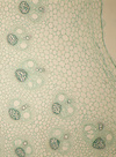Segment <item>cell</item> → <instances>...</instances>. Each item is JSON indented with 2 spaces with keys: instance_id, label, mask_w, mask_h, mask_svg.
I'll return each mask as SVG.
<instances>
[{
  "instance_id": "6da1fadb",
  "label": "cell",
  "mask_w": 116,
  "mask_h": 157,
  "mask_svg": "<svg viewBox=\"0 0 116 157\" xmlns=\"http://www.w3.org/2000/svg\"><path fill=\"white\" fill-rule=\"evenodd\" d=\"M14 75H15V79H16L20 83H24L29 77H30V73H29L28 71H26V69H23L22 67L15 69Z\"/></svg>"
},
{
  "instance_id": "7a4b0ae2",
  "label": "cell",
  "mask_w": 116,
  "mask_h": 157,
  "mask_svg": "<svg viewBox=\"0 0 116 157\" xmlns=\"http://www.w3.org/2000/svg\"><path fill=\"white\" fill-rule=\"evenodd\" d=\"M91 143H92V147H93L94 149H98V150H102V149H105V148L107 147V143H106L105 139H103L101 135L95 136L94 140H93Z\"/></svg>"
},
{
  "instance_id": "3957f363",
  "label": "cell",
  "mask_w": 116,
  "mask_h": 157,
  "mask_svg": "<svg viewBox=\"0 0 116 157\" xmlns=\"http://www.w3.org/2000/svg\"><path fill=\"white\" fill-rule=\"evenodd\" d=\"M38 65H37V61L35 60V59H26L23 62H22V65H21V67L23 68V69H26V71H28V72H33L36 67H37Z\"/></svg>"
},
{
  "instance_id": "277c9868",
  "label": "cell",
  "mask_w": 116,
  "mask_h": 157,
  "mask_svg": "<svg viewBox=\"0 0 116 157\" xmlns=\"http://www.w3.org/2000/svg\"><path fill=\"white\" fill-rule=\"evenodd\" d=\"M19 12L22 14V15H29V13L32 12V7H30V5H29V3L28 1H21L20 4H19Z\"/></svg>"
},
{
  "instance_id": "5b68a950",
  "label": "cell",
  "mask_w": 116,
  "mask_h": 157,
  "mask_svg": "<svg viewBox=\"0 0 116 157\" xmlns=\"http://www.w3.org/2000/svg\"><path fill=\"white\" fill-rule=\"evenodd\" d=\"M77 112V109L74 105H64L63 106V117H66V118H71L76 114Z\"/></svg>"
},
{
  "instance_id": "8992f818",
  "label": "cell",
  "mask_w": 116,
  "mask_h": 157,
  "mask_svg": "<svg viewBox=\"0 0 116 157\" xmlns=\"http://www.w3.org/2000/svg\"><path fill=\"white\" fill-rule=\"evenodd\" d=\"M101 136L105 139L107 146H113V144H114V142H115V135H114V133H113L111 131H107V130H106V131L101 134Z\"/></svg>"
},
{
  "instance_id": "52a82bcc",
  "label": "cell",
  "mask_w": 116,
  "mask_h": 157,
  "mask_svg": "<svg viewBox=\"0 0 116 157\" xmlns=\"http://www.w3.org/2000/svg\"><path fill=\"white\" fill-rule=\"evenodd\" d=\"M12 33H13L16 37H19V39H21V38L27 34V29H26L24 27H22V25H16V27L13 29Z\"/></svg>"
},
{
  "instance_id": "ba28073f",
  "label": "cell",
  "mask_w": 116,
  "mask_h": 157,
  "mask_svg": "<svg viewBox=\"0 0 116 157\" xmlns=\"http://www.w3.org/2000/svg\"><path fill=\"white\" fill-rule=\"evenodd\" d=\"M33 117H34V114H33V111L30 109L21 112V120L24 122H30L33 120Z\"/></svg>"
},
{
  "instance_id": "9c48e42d",
  "label": "cell",
  "mask_w": 116,
  "mask_h": 157,
  "mask_svg": "<svg viewBox=\"0 0 116 157\" xmlns=\"http://www.w3.org/2000/svg\"><path fill=\"white\" fill-rule=\"evenodd\" d=\"M32 79H33L34 82H35L36 89L42 88V87L44 86V83H45V76H43V75H33Z\"/></svg>"
},
{
  "instance_id": "30bf717a",
  "label": "cell",
  "mask_w": 116,
  "mask_h": 157,
  "mask_svg": "<svg viewBox=\"0 0 116 157\" xmlns=\"http://www.w3.org/2000/svg\"><path fill=\"white\" fill-rule=\"evenodd\" d=\"M51 112L56 116H61L63 113V104L61 103H57V102H53L51 104Z\"/></svg>"
},
{
  "instance_id": "8fae6325",
  "label": "cell",
  "mask_w": 116,
  "mask_h": 157,
  "mask_svg": "<svg viewBox=\"0 0 116 157\" xmlns=\"http://www.w3.org/2000/svg\"><path fill=\"white\" fill-rule=\"evenodd\" d=\"M61 142H62L61 139L51 136L50 140H49V146H50V148L52 150H58V149H59V146H61Z\"/></svg>"
},
{
  "instance_id": "7c38bea8",
  "label": "cell",
  "mask_w": 116,
  "mask_h": 157,
  "mask_svg": "<svg viewBox=\"0 0 116 157\" xmlns=\"http://www.w3.org/2000/svg\"><path fill=\"white\" fill-rule=\"evenodd\" d=\"M8 116L13 120H21V112L19 111V109L9 108L8 109Z\"/></svg>"
},
{
  "instance_id": "4fadbf2b",
  "label": "cell",
  "mask_w": 116,
  "mask_h": 157,
  "mask_svg": "<svg viewBox=\"0 0 116 157\" xmlns=\"http://www.w3.org/2000/svg\"><path fill=\"white\" fill-rule=\"evenodd\" d=\"M59 150L63 154H67L70 150H71V143H70V140H65V141H62L61 142V146H59Z\"/></svg>"
},
{
  "instance_id": "5bb4252c",
  "label": "cell",
  "mask_w": 116,
  "mask_h": 157,
  "mask_svg": "<svg viewBox=\"0 0 116 157\" xmlns=\"http://www.w3.org/2000/svg\"><path fill=\"white\" fill-rule=\"evenodd\" d=\"M6 41H7V43H8L11 46H16L18 43H19V37H16L13 33H9V34H7V36H6Z\"/></svg>"
},
{
  "instance_id": "9a60e30c",
  "label": "cell",
  "mask_w": 116,
  "mask_h": 157,
  "mask_svg": "<svg viewBox=\"0 0 116 157\" xmlns=\"http://www.w3.org/2000/svg\"><path fill=\"white\" fill-rule=\"evenodd\" d=\"M82 135H84V140L86 141V142H88V143H91L93 140H94V138L95 136H98L99 134L96 133V131H92V132H87V133H82Z\"/></svg>"
},
{
  "instance_id": "2e32d148",
  "label": "cell",
  "mask_w": 116,
  "mask_h": 157,
  "mask_svg": "<svg viewBox=\"0 0 116 157\" xmlns=\"http://www.w3.org/2000/svg\"><path fill=\"white\" fill-rule=\"evenodd\" d=\"M28 19L30 20L33 23H38L41 20H42V16L40 15V14H37L36 12H34L33 9H32V12L29 13V15H28Z\"/></svg>"
},
{
  "instance_id": "e0dca14e",
  "label": "cell",
  "mask_w": 116,
  "mask_h": 157,
  "mask_svg": "<svg viewBox=\"0 0 116 157\" xmlns=\"http://www.w3.org/2000/svg\"><path fill=\"white\" fill-rule=\"evenodd\" d=\"M66 98H67V95H66L65 92L61 91V92H58L57 95L55 96V102L61 103V104H64V102L66 101Z\"/></svg>"
},
{
  "instance_id": "ac0fdd59",
  "label": "cell",
  "mask_w": 116,
  "mask_h": 157,
  "mask_svg": "<svg viewBox=\"0 0 116 157\" xmlns=\"http://www.w3.org/2000/svg\"><path fill=\"white\" fill-rule=\"evenodd\" d=\"M92 131H95V125L93 122H90L87 121L82 126V133H87V132H92Z\"/></svg>"
},
{
  "instance_id": "d6986e66",
  "label": "cell",
  "mask_w": 116,
  "mask_h": 157,
  "mask_svg": "<svg viewBox=\"0 0 116 157\" xmlns=\"http://www.w3.org/2000/svg\"><path fill=\"white\" fill-rule=\"evenodd\" d=\"M33 73H34V75H43V76H45V75L48 74V71H47V68H44L43 66H37V67L33 71Z\"/></svg>"
},
{
  "instance_id": "ffe728a7",
  "label": "cell",
  "mask_w": 116,
  "mask_h": 157,
  "mask_svg": "<svg viewBox=\"0 0 116 157\" xmlns=\"http://www.w3.org/2000/svg\"><path fill=\"white\" fill-rule=\"evenodd\" d=\"M95 131H96V133H98L99 135H101V134L106 131V125H105L103 122H101V121H98V122L95 124Z\"/></svg>"
},
{
  "instance_id": "44dd1931",
  "label": "cell",
  "mask_w": 116,
  "mask_h": 157,
  "mask_svg": "<svg viewBox=\"0 0 116 157\" xmlns=\"http://www.w3.org/2000/svg\"><path fill=\"white\" fill-rule=\"evenodd\" d=\"M23 84H24V88L28 89V90H35V89H36V87H35V82H34V80L30 79V77H29V79H28Z\"/></svg>"
},
{
  "instance_id": "7402d4cb",
  "label": "cell",
  "mask_w": 116,
  "mask_h": 157,
  "mask_svg": "<svg viewBox=\"0 0 116 157\" xmlns=\"http://www.w3.org/2000/svg\"><path fill=\"white\" fill-rule=\"evenodd\" d=\"M63 133H64V131H63V130H61V128H53V130L50 132V135H51V136H53V138H58V139H61V138H62V135H63Z\"/></svg>"
},
{
  "instance_id": "603a6c76",
  "label": "cell",
  "mask_w": 116,
  "mask_h": 157,
  "mask_svg": "<svg viewBox=\"0 0 116 157\" xmlns=\"http://www.w3.org/2000/svg\"><path fill=\"white\" fill-rule=\"evenodd\" d=\"M33 11H34V12H36L37 14H40V15L43 17V15L47 13V7H45L44 5H40V6L35 7V8H33Z\"/></svg>"
},
{
  "instance_id": "cb8c5ba5",
  "label": "cell",
  "mask_w": 116,
  "mask_h": 157,
  "mask_svg": "<svg viewBox=\"0 0 116 157\" xmlns=\"http://www.w3.org/2000/svg\"><path fill=\"white\" fill-rule=\"evenodd\" d=\"M22 104V101L20 98H13L11 102H9V106L13 108V109H19Z\"/></svg>"
},
{
  "instance_id": "d4e9b609",
  "label": "cell",
  "mask_w": 116,
  "mask_h": 157,
  "mask_svg": "<svg viewBox=\"0 0 116 157\" xmlns=\"http://www.w3.org/2000/svg\"><path fill=\"white\" fill-rule=\"evenodd\" d=\"M18 46H19V50L20 51H27L29 49V43L22 41V39H19V43H18Z\"/></svg>"
},
{
  "instance_id": "484cf974",
  "label": "cell",
  "mask_w": 116,
  "mask_h": 157,
  "mask_svg": "<svg viewBox=\"0 0 116 157\" xmlns=\"http://www.w3.org/2000/svg\"><path fill=\"white\" fill-rule=\"evenodd\" d=\"M14 152H15V155L19 156V157H24V156H27L24 149H23L21 146H20V147H14Z\"/></svg>"
},
{
  "instance_id": "4316f807",
  "label": "cell",
  "mask_w": 116,
  "mask_h": 157,
  "mask_svg": "<svg viewBox=\"0 0 116 157\" xmlns=\"http://www.w3.org/2000/svg\"><path fill=\"white\" fill-rule=\"evenodd\" d=\"M28 3H29V5H30L32 9L37 7V6H40V5H42V3L40 1V0H30V1H28Z\"/></svg>"
},
{
  "instance_id": "83f0119b",
  "label": "cell",
  "mask_w": 116,
  "mask_h": 157,
  "mask_svg": "<svg viewBox=\"0 0 116 157\" xmlns=\"http://www.w3.org/2000/svg\"><path fill=\"white\" fill-rule=\"evenodd\" d=\"M24 149V151H26V155L27 156H30V155H33V152H34V148L32 147V144H29V146H27L26 148H23Z\"/></svg>"
},
{
  "instance_id": "f1b7e54d",
  "label": "cell",
  "mask_w": 116,
  "mask_h": 157,
  "mask_svg": "<svg viewBox=\"0 0 116 157\" xmlns=\"http://www.w3.org/2000/svg\"><path fill=\"white\" fill-rule=\"evenodd\" d=\"M22 141H23V139H22V138H15V139H14V141H13L14 147H20V146L22 144Z\"/></svg>"
},
{
  "instance_id": "f546056e",
  "label": "cell",
  "mask_w": 116,
  "mask_h": 157,
  "mask_svg": "<svg viewBox=\"0 0 116 157\" xmlns=\"http://www.w3.org/2000/svg\"><path fill=\"white\" fill-rule=\"evenodd\" d=\"M29 106H30V105H29L28 103H22V104H21V106L19 108V111H20V112H22V111L29 110V109H30V108H29Z\"/></svg>"
},
{
  "instance_id": "4dcf8cb0",
  "label": "cell",
  "mask_w": 116,
  "mask_h": 157,
  "mask_svg": "<svg viewBox=\"0 0 116 157\" xmlns=\"http://www.w3.org/2000/svg\"><path fill=\"white\" fill-rule=\"evenodd\" d=\"M64 105H74V100H73L72 97H69V96H67V98H66V101L64 102L63 106H64Z\"/></svg>"
},
{
  "instance_id": "1f68e13d",
  "label": "cell",
  "mask_w": 116,
  "mask_h": 157,
  "mask_svg": "<svg viewBox=\"0 0 116 157\" xmlns=\"http://www.w3.org/2000/svg\"><path fill=\"white\" fill-rule=\"evenodd\" d=\"M32 38H33V36H32L30 34H28V33H27V34H26V35H24L21 39H22V41H24V42H27V43H29V42L32 41Z\"/></svg>"
},
{
  "instance_id": "d6a6232c",
  "label": "cell",
  "mask_w": 116,
  "mask_h": 157,
  "mask_svg": "<svg viewBox=\"0 0 116 157\" xmlns=\"http://www.w3.org/2000/svg\"><path fill=\"white\" fill-rule=\"evenodd\" d=\"M70 139H71V134H70V133H67V132H64V133H63V135H62V138H61V140H62V141L70 140Z\"/></svg>"
},
{
  "instance_id": "836d02e7",
  "label": "cell",
  "mask_w": 116,
  "mask_h": 157,
  "mask_svg": "<svg viewBox=\"0 0 116 157\" xmlns=\"http://www.w3.org/2000/svg\"><path fill=\"white\" fill-rule=\"evenodd\" d=\"M29 144H30V143H29V141L27 140V139H23V141H22V144H21V147L22 148H26L27 146H29Z\"/></svg>"
},
{
  "instance_id": "e575fe53",
  "label": "cell",
  "mask_w": 116,
  "mask_h": 157,
  "mask_svg": "<svg viewBox=\"0 0 116 157\" xmlns=\"http://www.w3.org/2000/svg\"><path fill=\"white\" fill-rule=\"evenodd\" d=\"M0 155H1V148H0Z\"/></svg>"
}]
</instances>
